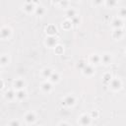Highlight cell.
<instances>
[{
  "instance_id": "obj_1",
  "label": "cell",
  "mask_w": 126,
  "mask_h": 126,
  "mask_svg": "<svg viewBox=\"0 0 126 126\" xmlns=\"http://www.w3.org/2000/svg\"><path fill=\"white\" fill-rule=\"evenodd\" d=\"M80 123L82 124L83 126H88L90 123H91V117L88 115H83L81 116L80 118Z\"/></svg>"
},
{
  "instance_id": "obj_2",
  "label": "cell",
  "mask_w": 126,
  "mask_h": 126,
  "mask_svg": "<svg viewBox=\"0 0 126 126\" xmlns=\"http://www.w3.org/2000/svg\"><path fill=\"white\" fill-rule=\"evenodd\" d=\"M46 43L47 44L48 46H51V47H52V46H54L55 44H56V39H55L54 37H51V35H50V37H48V38L46 39Z\"/></svg>"
},
{
  "instance_id": "obj_3",
  "label": "cell",
  "mask_w": 126,
  "mask_h": 126,
  "mask_svg": "<svg viewBox=\"0 0 126 126\" xmlns=\"http://www.w3.org/2000/svg\"><path fill=\"white\" fill-rule=\"evenodd\" d=\"M110 86H111V88H112L113 90H118V89H120V87H121V83H120L119 80L114 79V80L111 81Z\"/></svg>"
},
{
  "instance_id": "obj_4",
  "label": "cell",
  "mask_w": 126,
  "mask_h": 126,
  "mask_svg": "<svg viewBox=\"0 0 126 126\" xmlns=\"http://www.w3.org/2000/svg\"><path fill=\"white\" fill-rule=\"evenodd\" d=\"M64 103H65L67 105H73L74 103H75V98H74V97H72V96H68V97H65Z\"/></svg>"
},
{
  "instance_id": "obj_5",
  "label": "cell",
  "mask_w": 126,
  "mask_h": 126,
  "mask_svg": "<svg viewBox=\"0 0 126 126\" xmlns=\"http://www.w3.org/2000/svg\"><path fill=\"white\" fill-rule=\"evenodd\" d=\"M14 85H15V88H16V89L21 90V89L25 86V82H24L23 80H21V79H18V80H16V81H15Z\"/></svg>"
},
{
  "instance_id": "obj_6",
  "label": "cell",
  "mask_w": 126,
  "mask_h": 126,
  "mask_svg": "<svg viewBox=\"0 0 126 126\" xmlns=\"http://www.w3.org/2000/svg\"><path fill=\"white\" fill-rule=\"evenodd\" d=\"M26 121L27 122H29V123H32V122H34V119H35V116H34V113H32V112H29L28 114L26 115Z\"/></svg>"
},
{
  "instance_id": "obj_7",
  "label": "cell",
  "mask_w": 126,
  "mask_h": 126,
  "mask_svg": "<svg viewBox=\"0 0 126 126\" xmlns=\"http://www.w3.org/2000/svg\"><path fill=\"white\" fill-rule=\"evenodd\" d=\"M46 33H48L51 37H52V34H54L56 33V28H55V26H53V25H50L48 26L47 28H46Z\"/></svg>"
},
{
  "instance_id": "obj_8",
  "label": "cell",
  "mask_w": 126,
  "mask_h": 126,
  "mask_svg": "<svg viewBox=\"0 0 126 126\" xmlns=\"http://www.w3.org/2000/svg\"><path fill=\"white\" fill-rule=\"evenodd\" d=\"M112 26L114 27L115 29H119L120 27L122 26V21L120 19H114L112 21Z\"/></svg>"
},
{
  "instance_id": "obj_9",
  "label": "cell",
  "mask_w": 126,
  "mask_h": 126,
  "mask_svg": "<svg viewBox=\"0 0 126 126\" xmlns=\"http://www.w3.org/2000/svg\"><path fill=\"white\" fill-rule=\"evenodd\" d=\"M83 70H84V74H86V75H91V74H93V72H94V69L90 65H86Z\"/></svg>"
},
{
  "instance_id": "obj_10",
  "label": "cell",
  "mask_w": 126,
  "mask_h": 126,
  "mask_svg": "<svg viewBox=\"0 0 126 126\" xmlns=\"http://www.w3.org/2000/svg\"><path fill=\"white\" fill-rule=\"evenodd\" d=\"M9 34H10V30H9L8 28H3V29L1 30V37H2L3 39L8 38Z\"/></svg>"
},
{
  "instance_id": "obj_11",
  "label": "cell",
  "mask_w": 126,
  "mask_h": 126,
  "mask_svg": "<svg viewBox=\"0 0 126 126\" xmlns=\"http://www.w3.org/2000/svg\"><path fill=\"white\" fill-rule=\"evenodd\" d=\"M66 16H67L68 18H71V20H72L74 17H76V12H75V10H74V9H69V10L66 12Z\"/></svg>"
},
{
  "instance_id": "obj_12",
  "label": "cell",
  "mask_w": 126,
  "mask_h": 126,
  "mask_svg": "<svg viewBox=\"0 0 126 126\" xmlns=\"http://www.w3.org/2000/svg\"><path fill=\"white\" fill-rule=\"evenodd\" d=\"M25 10L28 11V12H32L34 10V4L31 2H27L25 4Z\"/></svg>"
},
{
  "instance_id": "obj_13",
  "label": "cell",
  "mask_w": 126,
  "mask_h": 126,
  "mask_svg": "<svg viewBox=\"0 0 126 126\" xmlns=\"http://www.w3.org/2000/svg\"><path fill=\"white\" fill-rule=\"evenodd\" d=\"M113 37L115 39H120L122 37V31L120 29H116L114 31V33H113Z\"/></svg>"
},
{
  "instance_id": "obj_14",
  "label": "cell",
  "mask_w": 126,
  "mask_h": 126,
  "mask_svg": "<svg viewBox=\"0 0 126 126\" xmlns=\"http://www.w3.org/2000/svg\"><path fill=\"white\" fill-rule=\"evenodd\" d=\"M16 97H17L18 98H19V100H23V98H25V97H26V93H25V91H22V90H20V91L17 93Z\"/></svg>"
},
{
  "instance_id": "obj_15",
  "label": "cell",
  "mask_w": 126,
  "mask_h": 126,
  "mask_svg": "<svg viewBox=\"0 0 126 126\" xmlns=\"http://www.w3.org/2000/svg\"><path fill=\"white\" fill-rule=\"evenodd\" d=\"M42 90H43L44 92L50 91V90H51V85H50L49 83H44V84H42Z\"/></svg>"
},
{
  "instance_id": "obj_16",
  "label": "cell",
  "mask_w": 126,
  "mask_h": 126,
  "mask_svg": "<svg viewBox=\"0 0 126 126\" xmlns=\"http://www.w3.org/2000/svg\"><path fill=\"white\" fill-rule=\"evenodd\" d=\"M51 75H52V72H51V70L49 68H46L43 70V76L44 77H49L50 78Z\"/></svg>"
},
{
  "instance_id": "obj_17",
  "label": "cell",
  "mask_w": 126,
  "mask_h": 126,
  "mask_svg": "<svg viewBox=\"0 0 126 126\" xmlns=\"http://www.w3.org/2000/svg\"><path fill=\"white\" fill-rule=\"evenodd\" d=\"M59 79V76L57 73H52V75L50 76V80H51V82H57Z\"/></svg>"
},
{
  "instance_id": "obj_18",
  "label": "cell",
  "mask_w": 126,
  "mask_h": 126,
  "mask_svg": "<svg viewBox=\"0 0 126 126\" xmlns=\"http://www.w3.org/2000/svg\"><path fill=\"white\" fill-rule=\"evenodd\" d=\"M91 60H92V62H93V63L97 64V63L100 62V57H98V55L95 54V55H93V56L91 57Z\"/></svg>"
},
{
  "instance_id": "obj_19",
  "label": "cell",
  "mask_w": 126,
  "mask_h": 126,
  "mask_svg": "<svg viewBox=\"0 0 126 126\" xmlns=\"http://www.w3.org/2000/svg\"><path fill=\"white\" fill-rule=\"evenodd\" d=\"M71 25H72V23L71 22H69V21H65L64 23L62 24V28H64V29H70L71 28Z\"/></svg>"
},
{
  "instance_id": "obj_20",
  "label": "cell",
  "mask_w": 126,
  "mask_h": 126,
  "mask_svg": "<svg viewBox=\"0 0 126 126\" xmlns=\"http://www.w3.org/2000/svg\"><path fill=\"white\" fill-rule=\"evenodd\" d=\"M6 97L8 98V100H12V98L14 97V92L13 91H8L6 93Z\"/></svg>"
},
{
  "instance_id": "obj_21",
  "label": "cell",
  "mask_w": 126,
  "mask_h": 126,
  "mask_svg": "<svg viewBox=\"0 0 126 126\" xmlns=\"http://www.w3.org/2000/svg\"><path fill=\"white\" fill-rule=\"evenodd\" d=\"M37 15H40V16H41L43 13H44V9L42 8V7H38L37 8Z\"/></svg>"
},
{
  "instance_id": "obj_22",
  "label": "cell",
  "mask_w": 126,
  "mask_h": 126,
  "mask_svg": "<svg viewBox=\"0 0 126 126\" xmlns=\"http://www.w3.org/2000/svg\"><path fill=\"white\" fill-rule=\"evenodd\" d=\"M103 61L104 62V63H109L110 62V56L109 55H103Z\"/></svg>"
},
{
  "instance_id": "obj_23",
  "label": "cell",
  "mask_w": 126,
  "mask_h": 126,
  "mask_svg": "<svg viewBox=\"0 0 126 126\" xmlns=\"http://www.w3.org/2000/svg\"><path fill=\"white\" fill-rule=\"evenodd\" d=\"M103 79H104L105 82H109V81H110V79H111V75L109 73H106L103 75Z\"/></svg>"
},
{
  "instance_id": "obj_24",
  "label": "cell",
  "mask_w": 126,
  "mask_h": 126,
  "mask_svg": "<svg viewBox=\"0 0 126 126\" xmlns=\"http://www.w3.org/2000/svg\"><path fill=\"white\" fill-rule=\"evenodd\" d=\"M55 52L57 53V54H61V53L63 52V47L60 46H56V47H55Z\"/></svg>"
},
{
  "instance_id": "obj_25",
  "label": "cell",
  "mask_w": 126,
  "mask_h": 126,
  "mask_svg": "<svg viewBox=\"0 0 126 126\" xmlns=\"http://www.w3.org/2000/svg\"><path fill=\"white\" fill-rule=\"evenodd\" d=\"M86 65H87V64H86V63H85L83 60L79 61V63H78V67H79V68H81V69H84Z\"/></svg>"
},
{
  "instance_id": "obj_26",
  "label": "cell",
  "mask_w": 126,
  "mask_h": 126,
  "mask_svg": "<svg viewBox=\"0 0 126 126\" xmlns=\"http://www.w3.org/2000/svg\"><path fill=\"white\" fill-rule=\"evenodd\" d=\"M119 15L121 17H126V8H121L119 11Z\"/></svg>"
},
{
  "instance_id": "obj_27",
  "label": "cell",
  "mask_w": 126,
  "mask_h": 126,
  "mask_svg": "<svg viewBox=\"0 0 126 126\" xmlns=\"http://www.w3.org/2000/svg\"><path fill=\"white\" fill-rule=\"evenodd\" d=\"M71 23H72V24H74V25H77V24H79V18H78V17H74L73 19H72Z\"/></svg>"
},
{
  "instance_id": "obj_28",
  "label": "cell",
  "mask_w": 126,
  "mask_h": 126,
  "mask_svg": "<svg viewBox=\"0 0 126 126\" xmlns=\"http://www.w3.org/2000/svg\"><path fill=\"white\" fill-rule=\"evenodd\" d=\"M7 62H8V58H7L5 55H3V56L1 57V63H2V64H6Z\"/></svg>"
},
{
  "instance_id": "obj_29",
  "label": "cell",
  "mask_w": 126,
  "mask_h": 126,
  "mask_svg": "<svg viewBox=\"0 0 126 126\" xmlns=\"http://www.w3.org/2000/svg\"><path fill=\"white\" fill-rule=\"evenodd\" d=\"M10 126H20V123L18 122V121H16V120H14V121H12V122H11Z\"/></svg>"
},
{
  "instance_id": "obj_30",
  "label": "cell",
  "mask_w": 126,
  "mask_h": 126,
  "mask_svg": "<svg viewBox=\"0 0 126 126\" xmlns=\"http://www.w3.org/2000/svg\"><path fill=\"white\" fill-rule=\"evenodd\" d=\"M115 1H106V5H109V6H113L115 5Z\"/></svg>"
},
{
  "instance_id": "obj_31",
  "label": "cell",
  "mask_w": 126,
  "mask_h": 126,
  "mask_svg": "<svg viewBox=\"0 0 126 126\" xmlns=\"http://www.w3.org/2000/svg\"><path fill=\"white\" fill-rule=\"evenodd\" d=\"M97 115H98V113H97V111H92V116H93V117L97 118Z\"/></svg>"
},
{
  "instance_id": "obj_32",
  "label": "cell",
  "mask_w": 126,
  "mask_h": 126,
  "mask_svg": "<svg viewBox=\"0 0 126 126\" xmlns=\"http://www.w3.org/2000/svg\"><path fill=\"white\" fill-rule=\"evenodd\" d=\"M60 126H68V124H66V123H61Z\"/></svg>"
},
{
  "instance_id": "obj_33",
  "label": "cell",
  "mask_w": 126,
  "mask_h": 126,
  "mask_svg": "<svg viewBox=\"0 0 126 126\" xmlns=\"http://www.w3.org/2000/svg\"><path fill=\"white\" fill-rule=\"evenodd\" d=\"M60 4H61V5H66L67 2H60Z\"/></svg>"
}]
</instances>
